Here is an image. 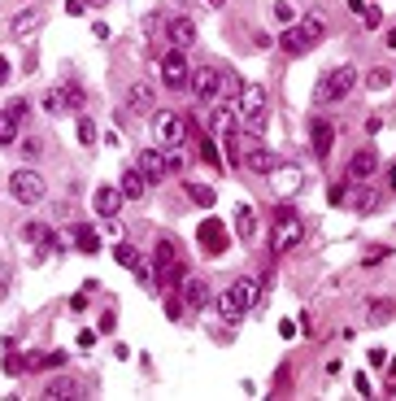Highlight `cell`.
<instances>
[{
	"mask_svg": "<svg viewBox=\"0 0 396 401\" xmlns=\"http://www.w3.org/2000/svg\"><path fill=\"white\" fill-rule=\"evenodd\" d=\"M9 74H13V66H9L5 57H0V83H9Z\"/></svg>",
	"mask_w": 396,
	"mask_h": 401,
	"instance_id": "cell-47",
	"label": "cell"
},
{
	"mask_svg": "<svg viewBox=\"0 0 396 401\" xmlns=\"http://www.w3.org/2000/svg\"><path fill=\"white\" fill-rule=\"evenodd\" d=\"M301 240H305V222L296 218L288 205H283V210H274V236H270V253H274V258L292 253L296 245H301Z\"/></svg>",
	"mask_w": 396,
	"mask_h": 401,
	"instance_id": "cell-3",
	"label": "cell"
},
{
	"mask_svg": "<svg viewBox=\"0 0 396 401\" xmlns=\"http://www.w3.org/2000/svg\"><path fill=\"white\" fill-rule=\"evenodd\" d=\"M383 258H388V249H370V253H366V266H379Z\"/></svg>",
	"mask_w": 396,
	"mask_h": 401,
	"instance_id": "cell-43",
	"label": "cell"
},
{
	"mask_svg": "<svg viewBox=\"0 0 396 401\" xmlns=\"http://www.w3.org/2000/svg\"><path fill=\"white\" fill-rule=\"evenodd\" d=\"M270 174H274V192H279L283 201H288V197H296V192H301V183H305V170L296 166V162H279Z\"/></svg>",
	"mask_w": 396,
	"mask_h": 401,
	"instance_id": "cell-9",
	"label": "cell"
},
{
	"mask_svg": "<svg viewBox=\"0 0 396 401\" xmlns=\"http://www.w3.org/2000/svg\"><path fill=\"white\" fill-rule=\"evenodd\" d=\"M236 231H240L244 240H253V236H257V218H253V205H244V201L236 205Z\"/></svg>",
	"mask_w": 396,
	"mask_h": 401,
	"instance_id": "cell-24",
	"label": "cell"
},
{
	"mask_svg": "<svg viewBox=\"0 0 396 401\" xmlns=\"http://www.w3.org/2000/svg\"><path fill=\"white\" fill-rule=\"evenodd\" d=\"M183 306H209V284L205 279H196V275L183 279Z\"/></svg>",
	"mask_w": 396,
	"mask_h": 401,
	"instance_id": "cell-21",
	"label": "cell"
},
{
	"mask_svg": "<svg viewBox=\"0 0 396 401\" xmlns=\"http://www.w3.org/2000/svg\"><path fill=\"white\" fill-rule=\"evenodd\" d=\"M201 157H205V162H209L213 170L222 166V157H218V140H213V136H205V140H201Z\"/></svg>",
	"mask_w": 396,
	"mask_h": 401,
	"instance_id": "cell-31",
	"label": "cell"
},
{
	"mask_svg": "<svg viewBox=\"0 0 396 401\" xmlns=\"http://www.w3.org/2000/svg\"><path fill=\"white\" fill-rule=\"evenodd\" d=\"M166 35H170V48H183L188 53V48L196 44V22L188 18V13H174V18L166 22Z\"/></svg>",
	"mask_w": 396,
	"mask_h": 401,
	"instance_id": "cell-11",
	"label": "cell"
},
{
	"mask_svg": "<svg viewBox=\"0 0 396 401\" xmlns=\"http://www.w3.org/2000/svg\"><path fill=\"white\" fill-rule=\"evenodd\" d=\"M9 114H13V118H26V114H31V105H26V101H13V105H9Z\"/></svg>",
	"mask_w": 396,
	"mask_h": 401,
	"instance_id": "cell-41",
	"label": "cell"
},
{
	"mask_svg": "<svg viewBox=\"0 0 396 401\" xmlns=\"http://www.w3.org/2000/svg\"><path fill=\"white\" fill-rule=\"evenodd\" d=\"M392 314H396V301H370V310H366V323H370V327H383Z\"/></svg>",
	"mask_w": 396,
	"mask_h": 401,
	"instance_id": "cell-25",
	"label": "cell"
},
{
	"mask_svg": "<svg viewBox=\"0 0 396 401\" xmlns=\"http://www.w3.org/2000/svg\"><path fill=\"white\" fill-rule=\"evenodd\" d=\"M353 83H357V70H353V66L327 70V74L318 79V88H313V105H336V101H344V96L353 92Z\"/></svg>",
	"mask_w": 396,
	"mask_h": 401,
	"instance_id": "cell-2",
	"label": "cell"
},
{
	"mask_svg": "<svg viewBox=\"0 0 396 401\" xmlns=\"http://www.w3.org/2000/svg\"><path fill=\"white\" fill-rule=\"evenodd\" d=\"M366 88H370V92H388V88H392V70H383V66L366 70Z\"/></svg>",
	"mask_w": 396,
	"mask_h": 401,
	"instance_id": "cell-27",
	"label": "cell"
},
{
	"mask_svg": "<svg viewBox=\"0 0 396 401\" xmlns=\"http://www.w3.org/2000/svg\"><path fill=\"white\" fill-rule=\"evenodd\" d=\"M92 210L96 214H101V218H113V214H118L122 210V192H118V183H105V188H96V197H92Z\"/></svg>",
	"mask_w": 396,
	"mask_h": 401,
	"instance_id": "cell-16",
	"label": "cell"
},
{
	"mask_svg": "<svg viewBox=\"0 0 396 401\" xmlns=\"http://www.w3.org/2000/svg\"><path fill=\"white\" fill-rule=\"evenodd\" d=\"M188 201L201 205V210H213V201H218V192L205 188V183H188Z\"/></svg>",
	"mask_w": 396,
	"mask_h": 401,
	"instance_id": "cell-26",
	"label": "cell"
},
{
	"mask_svg": "<svg viewBox=\"0 0 396 401\" xmlns=\"http://www.w3.org/2000/svg\"><path fill=\"white\" fill-rule=\"evenodd\" d=\"M374 170H379V153L374 149H357L349 157V179H370Z\"/></svg>",
	"mask_w": 396,
	"mask_h": 401,
	"instance_id": "cell-17",
	"label": "cell"
},
{
	"mask_svg": "<svg viewBox=\"0 0 396 401\" xmlns=\"http://www.w3.org/2000/svg\"><path fill=\"white\" fill-rule=\"evenodd\" d=\"M26 371V358L13 354V345H9V358H5V375H22Z\"/></svg>",
	"mask_w": 396,
	"mask_h": 401,
	"instance_id": "cell-35",
	"label": "cell"
},
{
	"mask_svg": "<svg viewBox=\"0 0 396 401\" xmlns=\"http://www.w3.org/2000/svg\"><path fill=\"white\" fill-rule=\"evenodd\" d=\"M196 240H201V249L213 253V258H218V253H226V227H222L218 218H205L201 231H196Z\"/></svg>",
	"mask_w": 396,
	"mask_h": 401,
	"instance_id": "cell-12",
	"label": "cell"
},
{
	"mask_svg": "<svg viewBox=\"0 0 396 401\" xmlns=\"http://www.w3.org/2000/svg\"><path fill=\"white\" fill-rule=\"evenodd\" d=\"M61 96H65V105H74V109L83 105V88H74V83H65V88H61Z\"/></svg>",
	"mask_w": 396,
	"mask_h": 401,
	"instance_id": "cell-38",
	"label": "cell"
},
{
	"mask_svg": "<svg viewBox=\"0 0 396 401\" xmlns=\"http://www.w3.org/2000/svg\"><path fill=\"white\" fill-rule=\"evenodd\" d=\"M388 48H396V26H388Z\"/></svg>",
	"mask_w": 396,
	"mask_h": 401,
	"instance_id": "cell-48",
	"label": "cell"
},
{
	"mask_svg": "<svg viewBox=\"0 0 396 401\" xmlns=\"http://www.w3.org/2000/svg\"><path fill=\"white\" fill-rule=\"evenodd\" d=\"M79 140H83V144H96V122H92V118H79Z\"/></svg>",
	"mask_w": 396,
	"mask_h": 401,
	"instance_id": "cell-37",
	"label": "cell"
},
{
	"mask_svg": "<svg viewBox=\"0 0 396 401\" xmlns=\"http://www.w3.org/2000/svg\"><path fill=\"white\" fill-rule=\"evenodd\" d=\"M270 13H274V22H279V26H292V22H296V9H292V5H283V0H279V5H274Z\"/></svg>",
	"mask_w": 396,
	"mask_h": 401,
	"instance_id": "cell-34",
	"label": "cell"
},
{
	"mask_svg": "<svg viewBox=\"0 0 396 401\" xmlns=\"http://www.w3.org/2000/svg\"><path fill=\"white\" fill-rule=\"evenodd\" d=\"M88 5H83V0H65V13H70V18H79V13H83Z\"/></svg>",
	"mask_w": 396,
	"mask_h": 401,
	"instance_id": "cell-45",
	"label": "cell"
},
{
	"mask_svg": "<svg viewBox=\"0 0 396 401\" xmlns=\"http://www.w3.org/2000/svg\"><path fill=\"white\" fill-rule=\"evenodd\" d=\"M266 101H270L266 83H244V92H240V105H236V114H240V118H257V114H266Z\"/></svg>",
	"mask_w": 396,
	"mask_h": 401,
	"instance_id": "cell-10",
	"label": "cell"
},
{
	"mask_svg": "<svg viewBox=\"0 0 396 401\" xmlns=\"http://www.w3.org/2000/svg\"><path fill=\"white\" fill-rule=\"evenodd\" d=\"M209 5H222V0H209Z\"/></svg>",
	"mask_w": 396,
	"mask_h": 401,
	"instance_id": "cell-50",
	"label": "cell"
},
{
	"mask_svg": "<svg viewBox=\"0 0 396 401\" xmlns=\"http://www.w3.org/2000/svg\"><path fill=\"white\" fill-rule=\"evenodd\" d=\"M74 240H79V249H83V253H101V236H96L92 227H79Z\"/></svg>",
	"mask_w": 396,
	"mask_h": 401,
	"instance_id": "cell-29",
	"label": "cell"
},
{
	"mask_svg": "<svg viewBox=\"0 0 396 401\" xmlns=\"http://www.w3.org/2000/svg\"><path fill=\"white\" fill-rule=\"evenodd\" d=\"M366 362H370V366H383V362H388V354H383V349H370Z\"/></svg>",
	"mask_w": 396,
	"mask_h": 401,
	"instance_id": "cell-44",
	"label": "cell"
},
{
	"mask_svg": "<svg viewBox=\"0 0 396 401\" xmlns=\"http://www.w3.org/2000/svg\"><path fill=\"white\" fill-rule=\"evenodd\" d=\"M279 48L296 57V53H305V48H313V40H309L305 26H283V35H279Z\"/></svg>",
	"mask_w": 396,
	"mask_h": 401,
	"instance_id": "cell-19",
	"label": "cell"
},
{
	"mask_svg": "<svg viewBox=\"0 0 396 401\" xmlns=\"http://www.w3.org/2000/svg\"><path fill=\"white\" fill-rule=\"evenodd\" d=\"M153 131H157V140H161V149H183L188 144V131H192V122H188V114H174V109H161V114H153Z\"/></svg>",
	"mask_w": 396,
	"mask_h": 401,
	"instance_id": "cell-4",
	"label": "cell"
},
{
	"mask_svg": "<svg viewBox=\"0 0 396 401\" xmlns=\"http://www.w3.org/2000/svg\"><path fill=\"white\" fill-rule=\"evenodd\" d=\"M22 236L31 240V245H48V240H53V236H48V227H44V222H26V227H22Z\"/></svg>",
	"mask_w": 396,
	"mask_h": 401,
	"instance_id": "cell-32",
	"label": "cell"
},
{
	"mask_svg": "<svg viewBox=\"0 0 396 401\" xmlns=\"http://www.w3.org/2000/svg\"><path fill=\"white\" fill-rule=\"evenodd\" d=\"M188 92H192L201 105H218V96H222V70H218V66H201V70H192Z\"/></svg>",
	"mask_w": 396,
	"mask_h": 401,
	"instance_id": "cell-6",
	"label": "cell"
},
{
	"mask_svg": "<svg viewBox=\"0 0 396 401\" xmlns=\"http://www.w3.org/2000/svg\"><path fill=\"white\" fill-rule=\"evenodd\" d=\"M113 258H118V266H126V270H131V275H135V270L144 266V262H140V253H135V249H131V245H118V249H113Z\"/></svg>",
	"mask_w": 396,
	"mask_h": 401,
	"instance_id": "cell-28",
	"label": "cell"
},
{
	"mask_svg": "<svg viewBox=\"0 0 396 401\" xmlns=\"http://www.w3.org/2000/svg\"><path fill=\"white\" fill-rule=\"evenodd\" d=\"M174 279H183V266H179V249L170 245V240H161L157 245V284L170 288Z\"/></svg>",
	"mask_w": 396,
	"mask_h": 401,
	"instance_id": "cell-8",
	"label": "cell"
},
{
	"mask_svg": "<svg viewBox=\"0 0 396 401\" xmlns=\"http://www.w3.org/2000/svg\"><path fill=\"white\" fill-rule=\"evenodd\" d=\"M13 140H18V118L5 109V114H0V144H13Z\"/></svg>",
	"mask_w": 396,
	"mask_h": 401,
	"instance_id": "cell-30",
	"label": "cell"
},
{
	"mask_svg": "<svg viewBox=\"0 0 396 401\" xmlns=\"http://www.w3.org/2000/svg\"><path fill=\"white\" fill-rule=\"evenodd\" d=\"M140 170L148 174V183H161L170 174V162H166V149H140Z\"/></svg>",
	"mask_w": 396,
	"mask_h": 401,
	"instance_id": "cell-13",
	"label": "cell"
},
{
	"mask_svg": "<svg viewBox=\"0 0 396 401\" xmlns=\"http://www.w3.org/2000/svg\"><path fill=\"white\" fill-rule=\"evenodd\" d=\"M366 131H370V136L383 131V114H370V118H366Z\"/></svg>",
	"mask_w": 396,
	"mask_h": 401,
	"instance_id": "cell-42",
	"label": "cell"
},
{
	"mask_svg": "<svg viewBox=\"0 0 396 401\" xmlns=\"http://www.w3.org/2000/svg\"><path fill=\"white\" fill-rule=\"evenodd\" d=\"M166 318H170V323L183 318V297H166Z\"/></svg>",
	"mask_w": 396,
	"mask_h": 401,
	"instance_id": "cell-36",
	"label": "cell"
},
{
	"mask_svg": "<svg viewBox=\"0 0 396 401\" xmlns=\"http://www.w3.org/2000/svg\"><path fill=\"white\" fill-rule=\"evenodd\" d=\"M40 105L48 109V114H61V109H65V96H61V92H44V96H40Z\"/></svg>",
	"mask_w": 396,
	"mask_h": 401,
	"instance_id": "cell-33",
	"label": "cell"
},
{
	"mask_svg": "<svg viewBox=\"0 0 396 401\" xmlns=\"http://www.w3.org/2000/svg\"><path fill=\"white\" fill-rule=\"evenodd\" d=\"M118 192H122V201H140L144 192H148V174L140 166H126L122 179H118Z\"/></svg>",
	"mask_w": 396,
	"mask_h": 401,
	"instance_id": "cell-14",
	"label": "cell"
},
{
	"mask_svg": "<svg viewBox=\"0 0 396 401\" xmlns=\"http://www.w3.org/2000/svg\"><path fill=\"white\" fill-rule=\"evenodd\" d=\"M244 166H249L253 174H270V170L279 166V153H274V149H266V144H253V149L244 153Z\"/></svg>",
	"mask_w": 396,
	"mask_h": 401,
	"instance_id": "cell-15",
	"label": "cell"
},
{
	"mask_svg": "<svg viewBox=\"0 0 396 401\" xmlns=\"http://www.w3.org/2000/svg\"><path fill=\"white\" fill-rule=\"evenodd\" d=\"M18 149H22V157H31V162H35V157H40V149H44V144H40L35 136H26V140L18 144Z\"/></svg>",
	"mask_w": 396,
	"mask_h": 401,
	"instance_id": "cell-39",
	"label": "cell"
},
{
	"mask_svg": "<svg viewBox=\"0 0 396 401\" xmlns=\"http://www.w3.org/2000/svg\"><path fill=\"white\" fill-rule=\"evenodd\" d=\"M44 192H48V183L40 179L35 170H13L9 174V197L18 201V205H40Z\"/></svg>",
	"mask_w": 396,
	"mask_h": 401,
	"instance_id": "cell-5",
	"label": "cell"
},
{
	"mask_svg": "<svg viewBox=\"0 0 396 401\" xmlns=\"http://www.w3.org/2000/svg\"><path fill=\"white\" fill-rule=\"evenodd\" d=\"M188 79H192V70H188L183 48H170V53L161 57V83H166L170 92H188Z\"/></svg>",
	"mask_w": 396,
	"mask_h": 401,
	"instance_id": "cell-7",
	"label": "cell"
},
{
	"mask_svg": "<svg viewBox=\"0 0 396 401\" xmlns=\"http://www.w3.org/2000/svg\"><path fill=\"white\" fill-rule=\"evenodd\" d=\"M379 22H383V13H379V9H361V26H366V31H374Z\"/></svg>",
	"mask_w": 396,
	"mask_h": 401,
	"instance_id": "cell-40",
	"label": "cell"
},
{
	"mask_svg": "<svg viewBox=\"0 0 396 401\" xmlns=\"http://www.w3.org/2000/svg\"><path fill=\"white\" fill-rule=\"evenodd\" d=\"M135 109H153V88L148 83H131L126 88V114H135Z\"/></svg>",
	"mask_w": 396,
	"mask_h": 401,
	"instance_id": "cell-22",
	"label": "cell"
},
{
	"mask_svg": "<svg viewBox=\"0 0 396 401\" xmlns=\"http://www.w3.org/2000/svg\"><path fill=\"white\" fill-rule=\"evenodd\" d=\"M331 140H336L331 122H327V118H309V144H313V153L327 157V153H331Z\"/></svg>",
	"mask_w": 396,
	"mask_h": 401,
	"instance_id": "cell-18",
	"label": "cell"
},
{
	"mask_svg": "<svg viewBox=\"0 0 396 401\" xmlns=\"http://www.w3.org/2000/svg\"><path fill=\"white\" fill-rule=\"evenodd\" d=\"M257 301H261V279L257 275H240V279H231V288L218 297V314L226 318V323H236V318H244Z\"/></svg>",
	"mask_w": 396,
	"mask_h": 401,
	"instance_id": "cell-1",
	"label": "cell"
},
{
	"mask_svg": "<svg viewBox=\"0 0 396 401\" xmlns=\"http://www.w3.org/2000/svg\"><path fill=\"white\" fill-rule=\"evenodd\" d=\"M9 31H13V40H26L31 31H40V13H35V9H22L18 18H13V26H9Z\"/></svg>",
	"mask_w": 396,
	"mask_h": 401,
	"instance_id": "cell-23",
	"label": "cell"
},
{
	"mask_svg": "<svg viewBox=\"0 0 396 401\" xmlns=\"http://www.w3.org/2000/svg\"><path fill=\"white\" fill-rule=\"evenodd\" d=\"M65 397H79V384L70 375H57L44 384V401H65Z\"/></svg>",
	"mask_w": 396,
	"mask_h": 401,
	"instance_id": "cell-20",
	"label": "cell"
},
{
	"mask_svg": "<svg viewBox=\"0 0 396 401\" xmlns=\"http://www.w3.org/2000/svg\"><path fill=\"white\" fill-rule=\"evenodd\" d=\"M83 5H105V0H83Z\"/></svg>",
	"mask_w": 396,
	"mask_h": 401,
	"instance_id": "cell-49",
	"label": "cell"
},
{
	"mask_svg": "<svg viewBox=\"0 0 396 401\" xmlns=\"http://www.w3.org/2000/svg\"><path fill=\"white\" fill-rule=\"evenodd\" d=\"M353 388H357L361 397H366V393H370V379H366V375H353Z\"/></svg>",
	"mask_w": 396,
	"mask_h": 401,
	"instance_id": "cell-46",
	"label": "cell"
}]
</instances>
